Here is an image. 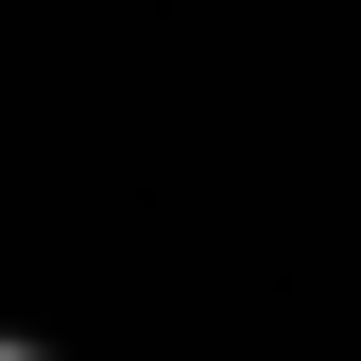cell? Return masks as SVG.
I'll use <instances>...</instances> for the list:
<instances>
[{
	"label": "cell",
	"instance_id": "cell-1",
	"mask_svg": "<svg viewBox=\"0 0 361 361\" xmlns=\"http://www.w3.org/2000/svg\"><path fill=\"white\" fill-rule=\"evenodd\" d=\"M0 361H35V344H0Z\"/></svg>",
	"mask_w": 361,
	"mask_h": 361
}]
</instances>
